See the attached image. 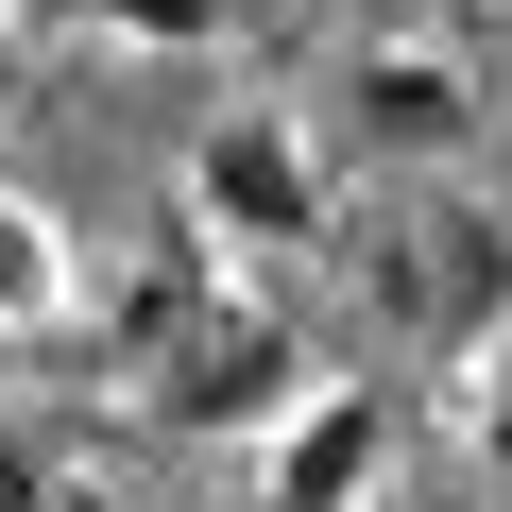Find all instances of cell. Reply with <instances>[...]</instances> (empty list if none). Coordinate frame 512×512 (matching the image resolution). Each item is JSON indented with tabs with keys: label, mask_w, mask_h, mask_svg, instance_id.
<instances>
[{
	"label": "cell",
	"mask_w": 512,
	"mask_h": 512,
	"mask_svg": "<svg viewBox=\"0 0 512 512\" xmlns=\"http://www.w3.org/2000/svg\"><path fill=\"white\" fill-rule=\"evenodd\" d=\"M359 308L410 325V359L461 376V359L512 325V205L461 188V171H410V188L376 205V239H359Z\"/></svg>",
	"instance_id": "cell-1"
},
{
	"label": "cell",
	"mask_w": 512,
	"mask_h": 512,
	"mask_svg": "<svg viewBox=\"0 0 512 512\" xmlns=\"http://www.w3.org/2000/svg\"><path fill=\"white\" fill-rule=\"evenodd\" d=\"M325 222H342V171H325V137L291 103H222L188 137V239L205 256H256V274H274V256H308Z\"/></svg>",
	"instance_id": "cell-2"
},
{
	"label": "cell",
	"mask_w": 512,
	"mask_h": 512,
	"mask_svg": "<svg viewBox=\"0 0 512 512\" xmlns=\"http://www.w3.org/2000/svg\"><path fill=\"white\" fill-rule=\"evenodd\" d=\"M291 393H308V325H291V308H256V291H205V308L154 342V376H137L120 410L171 427V444H256Z\"/></svg>",
	"instance_id": "cell-3"
},
{
	"label": "cell",
	"mask_w": 512,
	"mask_h": 512,
	"mask_svg": "<svg viewBox=\"0 0 512 512\" xmlns=\"http://www.w3.org/2000/svg\"><path fill=\"white\" fill-rule=\"evenodd\" d=\"M359 154H393V171H444L461 137H478V69L427 35V18H376L359 52H342V103H325Z\"/></svg>",
	"instance_id": "cell-4"
},
{
	"label": "cell",
	"mask_w": 512,
	"mask_h": 512,
	"mask_svg": "<svg viewBox=\"0 0 512 512\" xmlns=\"http://www.w3.org/2000/svg\"><path fill=\"white\" fill-rule=\"evenodd\" d=\"M376 478H393V393L376 376H308L256 427V512H376Z\"/></svg>",
	"instance_id": "cell-5"
},
{
	"label": "cell",
	"mask_w": 512,
	"mask_h": 512,
	"mask_svg": "<svg viewBox=\"0 0 512 512\" xmlns=\"http://www.w3.org/2000/svg\"><path fill=\"white\" fill-rule=\"evenodd\" d=\"M69 325H86V239L35 188H0V342H69Z\"/></svg>",
	"instance_id": "cell-6"
},
{
	"label": "cell",
	"mask_w": 512,
	"mask_h": 512,
	"mask_svg": "<svg viewBox=\"0 0 512 512\" xmlns=\"http://www.w3.org/2000/svg\"><path fill=\"white\" fill-rule=\"evenodd\" d=\"M205 291H222V274H205V239H171L154 274H120V308H103V393H137V376H154V342H171Z\"/></svg>",
	"instance_id": "cell-7"
},
{
	"label": "cell",
	"mask_w": 512,
	"mask_h": 512,
	"mask_svg": "<svg viewBox=\"0 0 512 512\" xmlns=\"http://www.w3.org/2000/svg\"><path fill=\"white\" fill-rule=\"evenodd\" d=\"M444 427H461V461H478V478L512 495V325H495V342H478V359L444 376Z\"/></svg>",
	"instance_id": "cell-8"
},
{
	"label": "cell",
	"mask_w": 512,
	"mask_h": 512,
	"mask_svg": "<svg viewBox=\"0 0 512 512\" xmlns=\"http://www.w3.org/2000/svg\"><path fill=\"white\" fill-rule=\"evenodd\" d=\"M52 18H86V35H120V52H222L239 0H52Z\"/></svg>",
	"instance_id": "cell-9"
},
{
	"label": "cell",
	"mask_w": 512,
	"mask_h": 512,
	"mask_svg": "<svg viewBox=\"0 0 512 512\" xmlns=\"http://www.w3.org/2000/svg\"><path fill=\"white\" fill-rule=\"evenodd\" d=\"M0 512H103V478H86L35 410H0Z\"/></svg>",
	"instance_id": "cell-10"
},
{
	"label": "cell",
	"mask_w": 512,
	"mask_h": 512,
	"mask_svg": "<svg viewBox=\"0 0 512 512\" xmlns=\"http://www.w3.org/2000/svg\"><path fill=\"white\" fill-rule=\"evenodd\" d=\"M35 86V0H0V103Z\"/></svg>",
	"instance_id": "cell-11"
},
{
	"label": "cell",
	"mask_w": 512,
	"mask_h": 512,
	"mask_svg": "<svg viewBox=\"0 0 512 512\" xmlns=\"http://www.w3.org/2000/svg\"><path fill=\"white\" fill-rule=\"evenodd\" d=\"M376 18H427V0H376Z\"/></svg>",
	"instance_id": "cell-12"
},
{
	"label": "cell",
	"mask_w": 512,
	"mask_h": 512,
	"mask_svg": "<svg viewBox=\"0 0 512 512\" xmlns=\"http://www.w3.org/2000/svg\"><path fill=\"white\" fill-rule=\"evenodd\" d=\"M376 512H393V495H376Z\"/></svg>",
	"instance_id": "cell-13"
},
{
	"label": "cell",
	"mask_w": 512,
	"mask_h": 512,
	"mask_svg": "<svg viewBox=\"0 0 512 512\" xmlns=\"http://www.w3.org/2000/svg\"><path fill=\"white\" fill-rule=\"evenodd\" d=\"M495 205H512V188H495Z\"/></svg>",
	"instance_id": "cell-14"
}]
</instances>
